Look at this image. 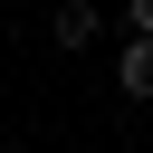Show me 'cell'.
Segmentation results:
<instances>
[{"mask_svg": "<svg viewBox=\"0 0 153 153\" xmlns=\"http://www.w3.org/2000/svg\"><path fill=\"white\" fill-rule=\"evenodd\" d=\"M115 86H124L134 105H153V38H124V57H115Z\"/></svg>", "mask_w": 153, "mask_h": 153, "instance_id": "2", "label": "cell"}, {"mask_svg": "<svg viewBox=\"0 0 153 153\" xmlns=\"http://www.w3.org/2000/svg\"><path fill=\"white\" fill-rule=\"evenodd\" d=\"M96 29H105L96 0H57V10H48V38H57V48H96Z\"/></svg>", "mask_w": 153, "mask_h": 153, "instance_id": "1", "label": "cell"}, {"mask_svg": "<svg viewBox=\"0 0 153 153\" xmlns=\"http://www.w3.org/2000/svg\"><path fill=\"white\" fill-rule=\"evenodd\" d=\"M124 19H134V38H153V0H124Z\"/></svg>", "mask_w": 153, "mask_h": 153, "instance_id": "3", "label": "cell"}]
</instances>
